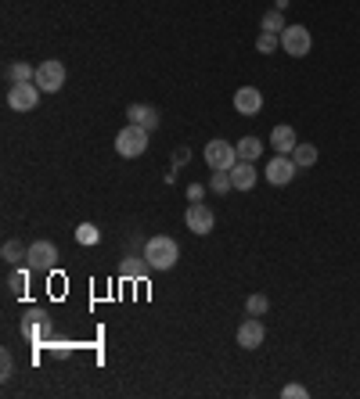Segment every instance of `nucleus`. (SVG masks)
<instances>
[{
  "mask_svg": "<svg viewBox=\"0 0 360 399\" xmlns=\"http://www.w3.org/2000/svg\"><path fill=\"white\" fill-rule=\"evenodd\" d=\"M209 188H213L217 195H227L234 183H231V169H213V180H209Z\"/></svg>",
  "mask_w": 360,
  "mask_h": 399,
  "instance_id": "4be33fe9",
  "label": "nucleus"
},
{
  "mask_svg": "<svg viewBox=\"0 0 360 399\" xmlns=\"http://www.w3.org/2000/svg\"><path fill=\"white\" fill-rule=\"evenodd\" d=\"M8 83H33L37 79V65H29V61H11V65L4 69Z\"/></svg>",
  "mask_w": 360,
  "mask_h": 399,
  "instance_id": "2eb2a0df",
  "label": "nucleus"
},
{
  "mask_svg": "<svg viewBox=\"0 0 360 399\" xmlns=\"http://www.w3.org/2000/svg\"><path fill=\"white\" fill-rule=\"evenodd\" d=\"M266 310H270V299H266V295H259V292H256V295H249V299H245V313H249V317H263Z\"/></svg>",
  "mask_w": 360,
  "mask_h": 399,
  "instance_id": "412c9836",
  "label": "nucleus"
},
{
  "mask_svg": "<svg viewBox=\"0 0 360 399\" xmlns=\"http://www.w3.org/2000/svg\"><path fill=\"white\" fill-rule=\"evenodd\" d=\"M44 94H58V90L65 86V65L58 58H47V61H40L37 65V79H33Z\"/></svg>",
  "mask_w": 360,
  "mask_h": 399,
  "instance_id": "7ed1b4c3",
  "label": "nucleus"
},
{
  "mask_svg": "<svg viewBox=\"0 0 360 399\" xmlns=\"http://www.w3.org/2000/svg\"><path fill=\"white\" fill-rule=\"evenodd\" d=\"M263 339H266V327L259 324V317H245L238 324V346L242 349H259Z\"/></svg>",
  "mask_w": 360,
  "mask_h": 399,
  "instance_id": "9d476101",
  "label": "nucleus"
},
{
  "mask_svg": "<svg viewBox=\"0 0 360 399\" xmlns=\"http://www.w3.org/2000/svg\"><path fill=\"white\" fill-rule=\"evenodd\" d=\"M184 223H188L191 234H213L217 216H213V209H209L205 202H191L188 212H184Z\"/></svg>",
  "mask_w": 360,
  "mask_h": 399,
  "instance_id": "0eeeda50",
  "label": "nucleus"
},
{
  "mask_svg": "<svg viewBox=\"0 0 360 399\" xmlns=\"http://www.w3.org/2000/svg\"><path fill=\"white\" fill-rule=\"evenodd\" d=\"M40 94H44V90H40L37 83H11V86H8V108H15V112H33V108L40 105Z\"/></svg>",
  "mask_w": 360,
  "mask_h": 399,
  "instance_id": "423d86ee",
  "label": "nucleus"
},
{
  "mask_svg": "<svg viewBox=\"0 0 360 399\" xmlns=\"http://www.w3.org/2000/svg\"><path fill=\"white\" fill-rule=\"evenodd\" d=\"M292 159H295L299 169H314V166H317V148H314V144H295Z\"/></svg>",
  "mask_w": 360,
  "mask_h": 399,
  "instance_id": "f3484780",
  "label": "nucleus"
},
{
  "mask_svg": "<svg viewBox=\"0 0 360 399\" xmlns=\"http://www.w3.org/2000/svg\"><path fill=\"white\" fill-rule=\"evenodd\" d=\"M25 281H29V273H25V270H15L11 277H8V288L18 295V292H25Z\"/></svg>",
  "mask_w": 360,
  "mask_h": 399,
  "instance_id": "393cba45",
  "label": "nucleus"
},
{
  "mask_svg": "<svg viewBox=\"0 0 360 399\" xmlns=\"http://www.w3.org/2000/svg\"><path fill=\"white\" fill-rule=\"evenodd\" d=\"M11 374H15V360H11V353L4 349V353H0V378H4V381H8Z\"/></svg>",
  "mask_w": 360,
  "mask_h": 399,
  "instance_id": "a878e982",
  "label": "nucleus"
},
{
  "mask_svg": "<svg viewBox=\"0 0 360 399\" xmlns=\"http://www.w3.org/2000/svg\"><path fill=\"white\" fill-rule=\"evenodd\" d=\"M76 241L79 244H98V227L94 223H79L76 227Z\"/></svg>",
  "mask_w": 360,
  "mask_h": 399,
  "instance_id": "b1692460",
  "label": "nucleus"
},
{
  "mask_svg": "<svg viewBox=\"0 0 360 399\" xmlns=\"http://www.w3.org/2000/svg\"><path fill=\"white\" fill-rule=\"evenodd\" d=\"M259 108H263V94L256 86H238L234 90V112L238 115H259Z\"/></svg>",
  "mask_w": 360,
  "mask_h": 399,
  "instance_id": "9b49d317",
  "label": "nucleus"
},
{
  "mask_svg": "<svg viewBox=\"0 0 360 399\" xmlns=\"http://www.w3.org/2000/svg\"><path fill=\"white\" fill-rule=\"evenodd\" d=\"M202 159H205L209 169H234V166H238V148L217 137V140L205 144V155H202Z\"/></svg>",
  "mask_w": 360,
  "mask_h": 399,
  "instance_id": "20e7f679",
  "label": "nucleus"
},
{
  "mask_svg": "<svg viewBox=\"0 0 360 399\" xmlns=\"http://www.w3.org/2000/svg\"><path fill=\"white\" fill-rule=\"evenodd\" d=\"M234 148H238V162H256L263 155V140L259 137H242Z\"/></svg>",
  "mask_w": 360,
  "mask_h": 399,
  "instance_id": "dca6fc26",
  "label": "nucleus"
},
{
  "mask_svg": "<svg viewBox=\"0 0 360 399\" xmlns=\"http://www.w3.org/2000/svg\"><path fill=\"white\" fill-rule=\"evenodd\" d=\"M295 144H299V137H295L292 126H274V130H270V148H274L278 155H292Z\"/></svg>",
  "mask_w": 360,
  "mask_h": 399,
  "instance_id": "ddd939ff",
  "label": "nucleus"
},
{
  "mask_svg": "<svg viewBox=\"0 0 360 399\" xmlns=\"http://www.w3.org/2000/svg\"><path fill=\"white\" fill-rule=\"evenodd\" d=\"M127 119L137 122V126H144V130H159V122H162L155 105H130L127 108Z\"/></svg>",
  "mask_w": 360,
  "mask_h": 399,
  "instance_id": "f8f14e48",
  "label": "nucleus"
},
{
  "mask_svg": "<svg viewBox=\"0 0 360 399\" xmlns=\"http://www.w3.org/2000/svg\"><path fill=\"white\" fill-rule=\"evenodd\" d=\"M148 270H152V266H148V259H144V256H141V259H134V256H130V259L123 263V277H130V281H134V277H144Z\"/></svg>",
  "mask_w": 360,
  "mask_h": 399,
  "instance_id": "aec40b11",
  "label": "nucleus"
},
{
  "mask_svg": "<svg viewBox=\"0 0 360 399\" xmlns=\"http://www.w3.org/2000/svg\"><path fill=\"white\" fill-rule=\"evenodd\" d=\"M281 395H285V399H307V388H303V385H285Z\"/></svg>",
  "mask_w": 360,
  "mask_h": 399,
  "instance_id": "bb28decb",
  "label": "nucleus"
},
{
  "mask_svg": "<svg viewBox=\"0 0 360 399\" xmlns=\"http://www.w3.org/2000/svg\"><path fill=\"white\" fill-rule=\"evenodd\" d=\"M202 195H205L202 183H191V188H188V202H202Z\"/></svg>",
  "mask_w": 360,
  "mask_h": 399,
  "instance_id": "c85d7f7f",
  "label": "nucleus"
},
{
  "mask_svg": "<svg viewBox=\"0 0 360 399\" xmlns=\"http://www.w3.org/2000/svg\"><path fill=\"white\" fill-rule=\"evenodd\" d=\"M259 25H263V33H278V37L288 29V25H285V11H278V8H274V11H266Z\"/></svg>",
  "mask_w": 360,
  "mask_h": 399,
  "instance_id": "a211bd4d",
  "label": "nucleus"
},
{
  "mask_svg": "<svg viewBox=\"0 0 360 399\" xmlns=\"http://www.w3.org/2000/svg\"><path fill=\"white\" fill-rule=\"evenodd\" d=\"M148 137H152V130L137 126V122H127V126L115 133V151L123 159H137V155H144V151H148Z\"/></svg>",
  "mask_w": 360,
  "mask_h": 399,
  "instance_id": "f03ea898",
  "label": "nucleus"
},
{
  "mask_svg": "<svg viewBox=\"0 0 360 399\" xmlns=\"http://www.w3.org/2000/svg\"><path fill=\"white\" fill-rule=\"evenodd\" d=\"M278 47H281V37H278V33H259V37H256V51H259V54H274Z\"/></svg>",
  "mask_w": 360,
  "mask_h": 399,
  "instance_id": "5701e85b",
  "label": "nucleus"
},
{
  "mask_svg": "<svg viewBox=\"0 0 360 399\" xmlns=\"http://www.w3.org/2000/svg\"><path fill=\"white\" fill-rule=\"evenodd\" d=\"M310 47H314V37H310L307 25H288L285 33H281V51L288 58H307Z\"/></svg>",
  "mask_w": 360,
  "mask_h": 399,
  "instance_id": "39448f33",
  "label": "nucleus"
},
{
  "mask_svg": "<svg viewBox=\"0 0 360 399\" xmlns=\"http://www.w3.org/2000/svg\"><path fill=\"white\" fill-rule=\"evenodd\" d=\"M188 159H191V151H188V148H176V151H173V166H184Z\"/></svg>",
  "mask_w": 360,
  "mask_h": 399,
  "instance_id": "cd10ccee",
  "label": "nucleus"
},
{
  "mask_svg": "<svg viewBox=\"0 0 360 399\" xmlns=\"http://www.w3.org/2000/svg\"><path fill=\"white\" fill-rule=\"evenodd\" d=\"M295 173H299V166H295L292 155H274V159H270V166H266V180L274 183V188H285V183H292Z\"/></svg>",
  "mask_w": 360,
  "mask_h": 399,
  "instance_id": "1a4fd4ad",
  "label": "nucleus"
},
{
  "mask_svg": "<svg viewBox=\"0 0 360 399\" xmlns=\"http://www.w3.org/2000/svg\"><path fill=\"white\" fill-rule=\"evenodd\" d=\"M231 183H234V191H252L256 188V162H238L231 169Z\"/></svg>",
  "mask_w": 360,
  "mask_h": 399,
  "instance_id": "4468645a",
  "label": "nucleus"
},
{
  "mask_svg": "<svg viewBox=\"0 0 360 399\" xmlns=\"http://www.w3.org/2000/svg\"><path fill=\"white\" fill-rule=\"evenodd\" d=\"M144 259L152 270H173L176 259H180V244L166 234H155V237L144 241Z\"/></svg>",
  "mask_w": 360,
  "mask_h": 399,
  "instance_id": "f257e3e1",
  "label": "nucleus"
},
{
  "mask_svg": "<svg viewBox=\"0 0 360 399\" xmlns=\"http://www.w3.org/2000/svg\"><path fill=\"white\" fill-rule=\"evenodd\" d=\"M25 263H29V270L51 273V270H54V263H58V244H51V241H33V244H29Z\"/></svg>",
  "mask_w": 360,
  "mask_h": 399,
  "instance_id": "6e6552de",
  "label": "nucleus"
},
{
  "mask_svg": "<svg viewBox=\"0 0 360 399\" xmlns=\"http://www.w3.org/2000/svg\"><path fill=\"white\" fill-rule=\"evenodd\" d=\"M0 256H4V263H11V266H15V263H22V259L29 256V249H22V241H15V237H11V241H4Z\"/></svg>",
  "mask_w": 360,
  "mask_h": 399,
  "instance_id": "6ab92c4d",
  "label": "nucleus"
}]
</instances>
